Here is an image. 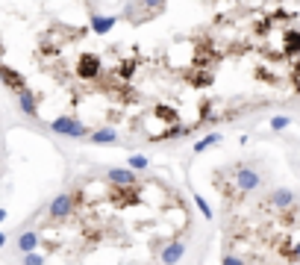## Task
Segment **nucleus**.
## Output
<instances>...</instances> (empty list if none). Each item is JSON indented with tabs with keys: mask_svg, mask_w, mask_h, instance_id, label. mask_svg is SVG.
I'll return each instance as SVG.
<instances>
[{
	"mask_svg": "<svg viewBox=\"0 0 300 265\" xmlns=\"http://www.w3.org/2000/svg\"><path fill=\"white\" fill-rule=\"evenodd\" d=\"M195 233L186 195L162 177H80L18 236L24 265H180Z\"/></svg>",
	"mask_w": 300,
	"mask_h": 265,
	"instance_id": "obj_1",
	"label": "nucleus"
},
{
	"mask_svg": "<svg viewBox=\"0 0 300 265\" xmlns=\"http://www.w3.org/2000/svg\"><path fill=\"white\" fill-rule=\"evenodd\" d=\"M0 165H3V153H0Z\"/></svg>",
	"mask_w": 300,
	"mask_h": 265,
	"instance_id": "obj_2",
	"label": "nucleus"
}]
</instances>
